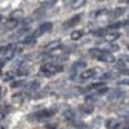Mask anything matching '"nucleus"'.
Wrapping results in <instances>:
<instances>
[{
	"label": "nucleus",
	"mask_w": 129,
	"mask_h": 129,
	"mask_svg": "<svg viewBox=\"0 0 129 129\" xmlns=\"http://www.w3.org/2000/svg\"><path fill=\"white\" fill-rule=\"evenodd\" d=\"M41 72L47 75V76H52V75H54L57 72H62L63 71V67L62 66H57V64H52V63H45V64H43L41 66Z\"/></svg>",
	"instance_id": "f257e3e1"
},
{
	"label": "nucleus",
	"mask_w": 129,
	"mask_h": 129,
	"mask_svg": "<svg viewBox=\"0 0 129 129\" xmlns=\"http://www.w3.org/2000/svg\"><path fill=\"white\" fill-rule=\"evenodd\" d=\"M56 114V109H50V110H43L40 112L34 114L31 117H35L36 120H41V119H45V117H50Z\"/></svg>",
	"instance_id": "f03ea898"
},
{
	"label": "nucleus",
	"mask_w": 129,
	"mask_h": 129,
	"mask_svg": "<svg viewBox=\"0 0 129 129\" xmlns=\"http://www.w3.org/2000/svg\"><path fill=\"white\" fill-rule=\"evenodd\" d=\"M16 54V49H14V45H8L5 47V50H4V58H3V62H8L10 61Z\"/></svg>",
	"instance_id": "7ed1b4c3"
},
{
	"label": "nucleus",
	"mask_w": 129,
	"mask_h": 129,
	"mask_svg": "<svg viewBox=\"0 0 129 129\" xmlns=\"http://www.w3.org/2000/svg\"><path fill=\"white\" fill-rule=\"evenodd\" d=\"M52 27H53L52 22H47V23H43V25H40V26H39L38 31H35V35L38 36V35H43V34H47V32H49V31L52 30Z\"/></svg>",
	"instance_id": "20e7f679"
},
{
	"label": "nucleus",
	"mask_w": 129,
	"mask_h": 129,
	"mask_svg": "<svg viewBox=\"0 0 129 129\" xmlns=\"http://www.w3.org/2000/svg\"><path fill=\"white\" fill-rule=\"evenodd\" d=\"M80 17H81L80 14L71 17L70 19H67L66 22L63 23V27H64V28H70V27H74V26H76V25L79 23V21H80Z\"/></svg>",
	"instance_id": "39448f33"
},
{
	"label": "nucleus",
	"mask_w": 129,
	"mask_h": 129,
	"mask_svg": "<svg viewBox=\"0 0 129 129\" xmlns=\"http://www.w3.org/2000/svg\"><path fill=\"white\" fill-rule=\"evenodd\" d=\"M97 59H100V61H102V62H109V63H112V62H115V57L111 54V53H109V52H103L102 54L97 58Z\"/></svg>",
	"instance_id": "423d86ee"
},
{
	"label": "nucleus",
	"mask_w": 129,
	"mask_h": 129,
	"mask_svg": "<svg viewBox=\"0 0 129 129\" xmlns=\"http://www.w3.org/2000/svg\"><path fill=\"white\" fill-rule=\"evenodd\" d=\"M95 74H97V70H95V69H89V70H87V71H84V72L80 74V79H83V80H85V79H92Z\"/></svg>",
	"instance_id": "0eeeda50"
},
{
	"label": "nucleus",
	"mask_w": 129,
	"mask_h": 129,
	"mask_svg": "<svg viewBox=\"0 0 129 129\" xmlns=\"http://www.w3.org/2000/svg\"><path fill=\"white\" fill-rule=\"evenodd\" d=\"M120 126V121L116 119H109L106 121V128L107 129H117Z\"/></svg>",
	"instance_id": "6e6552de"
},
{
	"label": "nucleus",
	"mask_w": 129,
	"mask_h": 129,
	"mask_svg": "<svg viewBox=\"0 0 129 129\" xmlns=\"http://www.w3.org/2000/svg\"><path fill=\"white\" fill-rule=\"evenodd\" d=\"M121 35L119 34V32H109L107 35H105V40L106 41H109V43H112L115 40H117Z\"/></svg>",
	"instance_id": "1a4fd4ad"
},
{
	"label": "nucleus",
	"mask_w": 129,
	"mask_h": 129,
	"mask_svg": "<svg viewBox=\"0 0 129 129\" xmlns=\"http://www.w3.org/2000/svg\"><path fill=\"white\" fill-rule=\"evenodd\" d=\"M123 95H124V92H121V90H119V89H116V90H114V92L110 93L109 100H110V101H114V100L120 98V97H123Z\"/></svg>",
	"instance_id": "9d476101"
},
{
	"label": "nucleus",
	"mask_w": 129,
	"mask_h": 129,
	"mask_svg": "<svg viewBox=\"0 0 129 129\" xmlns=\"http://www.w3.org/2000/svg\"><path fill=\"white\" fill-rule=\"evenodd\" d=\"M39 88H40V83L36 81V80H34V81H31L30 84H27V90H30V92H35Z\"/></svg>",
	"instance_id": "9b49d317"
},
{
	"label": "nucleus",
	"mask_w": 129,
	"mask_h": 129,
	"mask_svg": "<svg viewBox=\"0 0 129 129\" xmlns=\"http://www.w3.org/2000/svg\"><path fill=\"white\" fill-rule=\"evenodd\" d=\"M103 52H105V50L98 49V48H90V49H89V54H90L92 57H94V58H98Z\"/></svg>",
	"instance_id": "f8f14e48"
},
{
	"label": "nucleus",
	"mask_w": 129,
	"mask_h": 129,
	"mask_svg": "<svg viewBox=\"0 0 129 129\" xmlns=\"http://www.w3.org/2000/svg\"><path fill=\"white\" fill-rule=\"evenodd\" d=\"M63 117L66 120H74L75 119V111L74 110H67L63 112Z\"/></svg>",
	"instance_id": "ddd939ff"
},
{
	"label": "nucleus",
	"mask_w": 129,
	"mask_h": 129,
	"mask_svg": "<svg viewBox=\"0 0 129 129\" xmlns=\"http://www.w3.org/2000/svg\"><path fill=\"white\" fill-rule=\"evenodd\" d=\"M57 47H59V41H52L48 45H45V50L47 52H52L53 49H56Z\"/></svg>",
	"instance_id": "4468645a"
},
{
	"label": "nucleus",
	"mask_w": 129,
	"mask_h": 129,
	"mask_svg": "<svg viewBox=\"0 0 129 129\" xmlns=\"http://www.w3.org/2000/svg\"><path fill=\"white\" fill-rule=\"evenodd\" d=\"M85 2L87 0H74L72 2V9H76V8H80V7H83L84 4H85Z\"/></svg>",
	"instance_id": "2eb2a0df"
},
{
	"label": "nucleus",
	"mask_w": 129,
	"mask_h": 129,
	"mask_svg": "<svg viewBox=\"0 0 129 129\" xmlns=\"http://www.w3.org/2000/svg\"><path fill=\"white\" fill-rule=\"evenodd\" d=\"M36 35L35 34H32V35H27L26 38H25V40H23V43L25 44H31V43H34L35 40H36Z\"/></svg>",
	"instance_id": "dca6fc26"
},
{
	"label": "nucleus",
	"mask_w": 129,
	"mask_h": 129,
	"mask_svg": "<svg viewBox=\"0 0 129 129\" xmlns=\"http://www.w3.org/2000/svg\"><path fill=\"white\" fill-rule=\"evenodd\" d=\"M28 74H30V70L26 69V67H19L17 70V75H19V76H26Z\"/></svg>",
	"instance_id": "f3484780"
},
{
	"label": "nucleus",
	"mask_w": 129,
	"mask_h": 129,
	"mask_svg": "<svg viewBox=\"0 0 129 129\" xmlns=\"http://www.w3.org/2000/svg\"><path fill=\"white\" fill-rule=\"evenodd\" d=\"M22 94H21V93H18V94H14L13 97H12V98H13V102L14 103H17V105H21V103H22V101H23V98H22Z\"/></svg>",
	"instance_id": "a211bd4d"
},
{
	"label": "nucleus",
	"mask_w": 129,
	"mask_h": 129,
	"mask_svg": "<svg viewBox=\"0 0 129 129\" xmlns=\"http://www.w3.org/2000/svg\"><path fill=\"white\" fill-rule=\"evenodd\" d=\"M81 36H83V31H80V30L74 31L72 34H71V39H72V40H79Z\"/></svg>",
	"instance_id": "6ab92c4d"
},
{
	"label": "nucleus",
	"mask_w": 129,
	"mask_h": 129,
	"mask_svg": "<svg viewBox=\"0 0 129 129\" xmlns=\"http://www.w3.org/2000/svg\"><path fill=\"white\" fill-rule=\"evenodd\" d=\"M124 12H125L124 8H117V9L112 10V16H111V17H119V16H121Z\"/></svg>",
	"instance_id": "aec40b11"
},
{
	"label": "nucleus",
	"mask_w": 129,
	"mask_h": 129,
	"mask_svg": "<svg viewBox=\"0 0 129 129\" xmlns=\"http://www.w3.org/2000/svg\"><path fill=\"white\" fill-rule=\"evenodd\" d=\"M23 16V12H22V10H16V12H13L12 13V19H19L21 17H22Z\"/></svg>",
	"instance_id": "412c9836"
},
{
	"label": "nucleus",
	"mask_w": 129,
	"mask_h": 129,
	"mask_svg": "<svg viewBox=\"0 0 129 129\" xmlns=\"http://www.w3.org/2000/svg\"><path fill=\"white\" fill-rule=\"evenodd\" d=\"M25 85H26L25 80H18V81H14L12 84V88H19V87H25Z\"/></svg>",
	"instance_id": "4be33fe9"
},
{
	"label": "nucleus",
	"mask_w": 129,
	"mask_h": 129,
	"mask_svg": "<svg viewBox=\"0 0 129 129\" xmlns=\"http://www.w3.org/2000/svg\"><path fill=\"white\" fill-rule=\"evenodd\" d=\"M81 111L85 112V114H92V112L94 111V109H93L92 106L88 105V106H83V107H81Z\"/></svg>",
	"instance_id": "5701e85b"
},
{
	"label": "nucleus",
	"mask_w": 129,
	"mask_h": 129,
	"mask_svg": "<svg viewBox=\"0 0 129 129\" xmlns=\"http://www.w3.org/2000/svg\"><path fill=\"white\" fill-rule=\"evenodd\" d=\"M74 69H81V67H87V63H85V62H75L74 63V66H72Z\"/></svg>",
	"instance_id": "b1692460"
},
{
	"label": "nucleus",
	"mask_w": 129,
	"mask_h": 129,
	"mask_svg": "<svg viewBox=\"0 0 129 129\" xmlns=\"http://www.w3.org/2000/svg\"><path fill=\"white\" fill-rule=\"evenodd\" d=\"M13 76H14V74H13V72H7V74L4 75L3 80H4V81H9V80H12V79H13Z\"/></svg>",
	"instance_id": "393cba45"
},
{
	"label": "nucleus",
	"mask_w": 129,
	"mask_h": 129,
	"mask_svg": "<svg viewBox=\"0 0 129 129\" xmlns=\"http://www.w3.org/2000/svg\"><path fill=\"white\" fill-rule=\"evenodd\" d=\"M102 87H105V83L98 81V83H94V84H92L89 89H92V88H97V89H98V88H102Z\"/></svg>",
	"instance_id": "a878e982"
},
{
	"label": "nucleus",
	"mask_w": 129,
	"mask_h": 129,
	"mask_svg": "<svg viewBox=\"0 0 129 129\" xmlns=\"http://www.w3.org/2000/svg\"><path fill=\"white\" fill-rule=\"evenodd\" d=\"M111 78H112V74H111V72H107V74H103L100 79H101V80H109V79H111Z\"/></svg>",
	"instance_id": "bb28decb"
},
{
	"label": "nucleus",
	"mask_w": 129,
	"mask_h": 129,
	"mask_svg": "<svg viewBox=\"0 0 129 129\" xmlns=\"http://www.w3.org/2000/svg\"><path fill=\"white\" fill-rule=\"evenodd\" d=\"M105 30H95V31H92V34L93 35H97V36H102V35H105Z\"/></svg>",
	"instance_id": "cd10ccee"
},
{
	"label": "nucleus",
	"mask_w": 129,
	"mask_h": 129,
	"mask_svg": "<svg viewBox=\"0 0 129 129\" xmlns=\"http://www.w3.org/2000/svg\"><path fill=\"white\" fill-rule=\"evenodd\" d=\"M107 50H111V52H116V50H119V47H117L116 44H111L109 45V49Z\"/></svg>",
	"instance_id": "c85d7f7f"
},
{
	"label": "nucleus",
	"mask_w": 129,
	"mask_h": 129,
	"mask_svg": "<svg viewBox=\"0 0 129 129\" xmlns=\"http://www.w3.org/2000/svg\"><path fill=\"white\" fill-rule=\"evenodd\" d=\"M109 92V88L107 87H102V89H98V94H105Z\"/></svg>",
	"instance_id": "c756f323"
},
{
	"label": "nucleus",
	"mask_w": 129,
	"mask_h": 129,
	"mask_svg": "<svg viewBox=\"0 0 129 129\" xmlns=\"http://www.w3.org/2000/svg\"><path fill=\"white\" fill-rule=\"evenodd\" d=\"M44 129H57V125L56 124H47L44 126Z\"/></svg>",
	"instance_id": "7c9ffc66"
},
{
	"label": "nucleus",
	"mask_w": 129,
	"mask_h": 129,
	"mask_svg": "<svg viewBox=\"0 0 129 129\" xmlns=\"http://www.w3.org/2000/svg\"><path fill=\"white\" fill-rule=\"evenodd\" d=\"M121 25H123V23L119 22V23H114V25H111V26H109V27H110V28H117V27H121Z\"/></svg>",
	"instance_id": "2f4dec72"
},
{
	"label": "nucleus",
	"mask_w": 129,
	"mask_h": 129,
	"mask_svg": "<svg viewBox=\"0 0 129 129\" xmlns=\"http://www.w3.org/2000/svg\"><path fill=\"white\" fill-rule=\"evenodd\" d=\"M117 84H119V85H129V80H121V81H119Z\"/></svg>",
	"instance_id": "473e14b6"
},
{
	"label": "nucleus",
	"mask_w": 129,
	"mask_h": 129,
	"mask_svg": "<svg viewBox=\"0 0 129 129\" xmlns=\"http://www.w3.org/2000/svg\"><path fill=\"white\" fill-rule=\"evenodd\" d=\"M121 72H123L124 75H129V69H125V70H123Z\"/></svg>",
	"instance_id": "72a5a7b5"
},
{
	"label": "nucleus",
	"mask_w": 129,
	"mask_h": 129,
	"mask_svg": "<svg viewBox=\"0 0 129 129\" xmlns=\"http://www.w3.org/2000/svg\"><path fill=\"white\" fill-rule=\"evenodd\" d=\"M4 116H5V115H4V112H0V121H2V120L4 119Z\"/></svg>",
	"instance_id": "f704fd0d"
},
{
	"label": "nucleus",
	"mask_w": 129,
	"mask_h": 129,
	"mask_svg": "<svg viewBox=\"0 0 129 129\" xmlns=\"http://www.w3.org/2000/svg\"><path fill=\"white\" fill-rule=\"evenodd\" d=\"M5 50V47H0V53H4Z\"/></svg>",
	"instance_id": "c9c22d12"
},
{
	"label": "nucleus",
	"mask_w": 129,
	"mask_h": 129,
	"mask_svg": "<svg viewBox=\"0 0 129 129\" xmlns=\"http://www.w3.org/2000/svg\"><path fill=\"white\" fill-rule=\"evenodd\" d=\"M0 129H4V126H3V125H0Z\"/></svg>",
	"instance_id": "e433bc0d"
},
{
	"label": "nucleus",
	"mask_w": 129,
	"mask_h": 129,
	"mask_svg": "<svg viewBox=\"0 0 129 129\" xmlns=\"http://www.w3.org/2000/svg\"><path fill=\"white\" fill-rule=\"evenodd\" d=\"M0 21H2V16H0Z\"/></svg>",
	"instance_id": "4c0bfd02"
},
{
	"label": "nucleus",
	"mask_w": 129,
	"mask_h": 129,
	"mask_svg": "<svg viewBox=\"0 0 129 129\" xmlns=\"http://www.w3.org/2000/svg\"><path fill=\"white\" fill-rule=\"evenodd\" d=\"M0 94H2V90H0Z\"/></svg>",
	"instance_id": "58836bf2"
},
{
	"label": "nucleus",
	"mask_w": 129,
	"mask_h": 129,
	"mask_svg": "<svg viewBox=\"0 0 129 129\" xmlns=\"http://www.w3.org/2000/svg\"><path fill=\"white\" fill-rule=\"evenodd\" d=\"M126 129H129V128H126Z\"/></svg>",
	"instance_id": "ea45409f"
}]
</instances>
